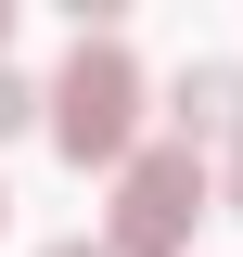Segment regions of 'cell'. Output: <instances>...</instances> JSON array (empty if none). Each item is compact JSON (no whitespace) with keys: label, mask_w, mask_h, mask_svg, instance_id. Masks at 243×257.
<instances>
[{"label":"cell","mask_w":243,"mask_h":257,"mask_svg":"<svg viewBox=\"0 0 243 257\" xmlns=\"http://www.w3.org/2000/svg\"><path fill=\"white\" fill-rule=\"evenodd\" d=\"M38 116H52V142L77 167H128L141 155V64H128V39L77 26V52H64V77L38 90Z\"/></svg>","instance_id":"obj_1"},{"label":"cell","mask_w":243,"mask_h":257,"mask_svg":"<svg viewBox=\"0 0 243 257\" xmlns=\"http://www.w3.org/2000/svg\"><path fill=\"white\" fill-rule=\"evenodd\" d=\"M218 206L205 155L192 142H141V155L116 167V231H102V257H192V219Z\"/></svg>","instance_id":"obj_2"},{"label":"cell","mask_w":243,"mask_h":257,"mask_svg":"<svg viewBox=\"0 0 243 257\" xmlns=\"http://www.w3.org/2000/svg\"><path fill=\"white\" fill-rule=\"evenodd\" d=\"M180 142H243V64H180Z\"/></svg>","instance_id":"obj_3"},{"label":"cell","mask_w":243,"mask_h":257,"mask_svg":"<svg viewBox=\"0 0 243 257\" xmlns=\"http://www.w3.org/2000/svg\"><path fill=\"white\" fill-rule=\"evenodd\" d=\"M38 116V90H26V77H13V64H0V142H13V128H26Z\"/></svg>","instance_id":"obj_4"},{"label":"cell","mask_w":243,"mask_h":257,"mask_svg":"<svg viewBox=\"0 0 243 257\" xmlns=\"http://www.w3.org/2000/svg\"><path fill=\"white\" fill-rule=\"evenodd\" d=\"M38 257H102V244H90V231H64V244H38Z\"/></svg>","instance_id":"obj_5"},{"label":"cell","mask_w":243,"mask_h":257,"mask_svg":"<svg viewBox=\"0 0 243 257\" xmlns=\"http://www.w3.org/2000/svg\"><path fill=\"white\" fill-rule=\"evenodd\" d=\"M218 193H230V219H243V142H230V180H218Z\"/></svg>","instance_id":"obj_6"},{"label":"cell","mask_w":243,"mask_h":257,"mask_svg":"<svg viewBox=\"0 0 243 257\" xmlns=\"http://www.w3.org/2000/svg\"><path fill=\"white\" fill-rule=\"evenodd\" d=\"M0 39H13V0H0Z\"/></svg>","instance_id":"obj_7"},{"label":"cell","mask_w":243,"mask_h":257,"mask_svg":"<svg viewBox=\"0 0 243 257\" xmlns=\"http://www.w3.org/2000/svg\"><path fill=\"white\" fill-rule=\"evenodd\" d=\"M0 219H13V193H0Z\"/></svg>","instance_id":"obj_8"}]
</instances>
